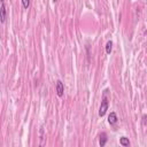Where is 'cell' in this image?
<instances>
[{
    "mask_svg": "<svg viewBox=\"0 0 147 147\" xmlns=\"http://www.w3.org/2000/svg\"><path fill=\"white\" fill-rule=\"evenodd\" d=\"M109 107V100H108V90L106 88L102 93V100H101V105L99 107V116L102 117L106 115L107 110Z\"/></svg>",
    "mask_w": 147,
    "mask_h": 147,
    "instance_id": "cell-1",
    "label": "cell"
},
{
    "mask_svg": "<svg viewBox=\"0 0 147 147\" xmlns=\"http://www.w3.org/2000/svg\"><path fill=\"white\" fill-rule=\"evenodd\" d=\"M55 91H56V94L57 96L62 98L63 94H64V84L62 83V80H56V84H55Z\"/></svg>",
    "mask_w": 147,
    "mask_h": 147,
    "instance_id": "cell-2",
    "label": "cell"
},
{
    "mask_svg": "<svg viewBox=\"0 0 147 147\" xmlns=\"http://www.w3.org/2000/svg\"><path fill=\"white\" fill-rule=\"evenodd\" d=\"M117 122H118L117 114H116L115 111H111V113L108 115V123H109L111 126H114V125H116Z\"/></svg>",
    "mask_w": 147,
    "mask_h": 147,
    "instance_id": "cell-3",
    "label": "cell"
},
{
    "mask_svg": "<svg viewBox=\"0 0 147 147\" xmlns=\"http://www.w3.org/2000/svg\"><path fill=\"white\" fill-rule=\"evenodd\" d=\"M0 21L1 23H5L6 21V6H5V1H1V8H0Z\"/></svg>",
    "mask_w": 147,
    "mask_h": 147,
    "instance_id": "cell-4",
    "label": "cell"
},
{
    "mask_svg": "<svg viewBox=\"0 0 147 147\" xmlns=\"http://www.w3.org/2000/svg\"><path fill=\"white\" fill-rule=\"evenodd\" d=\"M106 144H107V134H106V132H101L100 137H99V145L101 147H103Z\"/></svg>",
    "mask_w": 147,
    "mask_h": 147,
    "instance_id": "cell-5",
    "label": "cell"
},
{
    "mask_svg": "<svg viewBox=\"0 0 147 147\" xmlns=\"http://www.w3.org/2000/svg\"><path fill=\"white\" fill-rule=\"evenodd\" d=\"M119 144H121L123 147H129V146H130V140H129V138H126V137H121V138H119Z\"/></svg>",
    "mask_w": 147,
    "mask_h": 147,
    "instance_id": "cell-6",
    "label": "cell"
},
{
    "mask_svg": "<svg viewBox=\"0 0 147 147\" xmlns=\"http://www.w3.org/2000/svg\"><path fill=\"white\" fill-rule=\"evenodd\" d=\"M113 51V41L111 40H108L107 44H106V53L107 54H110Z\"/></svg>",
    "mask_w": 147,
    "mask_h": 147,
    "instance_id": "cell-7",
    "label": "cell"
},
{
    "mask_svg": "<svg viewBox=\"0 0 147 147\" xmlns=\"http://www.w3.org/2000/svg\"><path fill=\"white\" fill-rule=\"evenodd\" d=\"M22 5L25 9H28L30 7V0H22Z\"/></svg>",
    "mask_w": 147,
    "mask_h": 147,
    "instance_id": "cell-8",
    "label": "cell"
},
{
    "mask_svg": "<svg viewBox=\"0 0 147 147\" xmlns=\"http://www.w3.org/2000/svg\"><path fill=\"white\" fill-rule=\"evenodd\" d=\"M40 139H41V145H42V140H44V127H40Z\"/></svg>",
    "mask_w": 147,
    "mask_h": 147,
    "instance_id": "cell-9",
    "label": "cell"
},
{
    "mask_svg": "<svg viewBox=\"0 0 147 147\" xmlns=\"http://www.w3.org/2000/svg\"><path fill=\"white\" fill-rule=\"evenodd\" d=\"M142 124L145 126H147V115H144L142 116Z\"/></svg>",
    "mask_w": 147,
    "mask_h": 147,
    "instance_id": "cell-10",
    "label": "cell"
},
{
    "mask_svg": "<svg viewBox=\"0 0 147 147\" xmlns=\"http://www.w3.org/2000/svg\"><path fill=\"white\" fill-rule=\"evenodd\" d=\"M53 1H54V2H56V1H57V0H53Z\"/></svg>",
    "mask_w": 147,
    "mask_h": 147,
    "instance_id": "cell-11",
    "label": "cell"
},
{
    "mask_svg": "<svg viewBox=\"0 0 147 147\" xmlns=\"http://www.w3.org/2000/svg\"><path fill=\"white\" fill-rule=\"evenodd\" d=\"M1 1H5V0H1Z\"/></svg>",
    "mask_w": 147,
    "mask_h": 147,
    "instance_id": "cell-12",
    "label": "cell"
},
{
    "mask_svg": "<svg viewBox=\"0 0 147 147\" xmlns=\"http://www.w3.org/2000/svg\"><path fill=\"white\" fill-rule=\"evenodd\" d=\"M146 98H147V94H146Z\"/></svg>",
    "mask_w": 147,
    "mask_h": 147,
    "instance_id": "cell-13",
    "label": "cell"
}]
</instances>
